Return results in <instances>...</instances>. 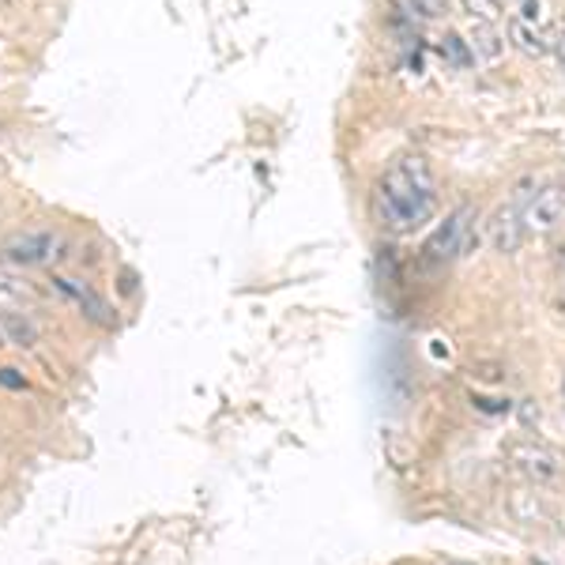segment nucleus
Segmentation results:
<instances>
[{
  "label": "nucleus",
  "instance_id": "f257e3e1",
  "mask_svg": "<svg viewBox=\"0 0 565 565\" xmlns=\"http://www.w3.org/2000/svg\"><path fill=\"white\" fill-rule=\"evenodd\" d=\"M373 208L381 226L392 234H412L422 223H430L438 211V177H433L430 162L422 155H404L392 162L377 182Z\"/></svg>",
  "mask_w": 565,
  "mask_h": 565
},
{
  "label": "nucleus",
  "instance_id": "f03ea898",
  "mask_svg": "<svg viewBox=\"0 0 565 565\" xmlns=\"http://www.w3.org/2000/svg\"><path fill=\"white\" fill-rule=\"evenodd\" d=\"M505 460H509L513 471L524 475L531 487H551V482H558L565 471L562 456L536 438H513L509 445H505Z\"/></svg>",
  "mask_w": 565,
  "mask_h": 565
},
{
  "label": "nucleus",
  "instance_id": "7ed1b4c3",
  "mask_svg": "<svg viewBox=\"0 0 565 565\" xmlns=\"http://www.w3.org/2000/svg\"><path fill=\"white\" fill-rule=\"evenodd\" d=\"M524 204H528V193H524V185L513 193L509 204H502V208H494V216L487 219V242L494 253H502V257H509V253H517L524 245Z\"/></svg>",
  "mask_w": 565,
  "mask_h": 565
},
{
  "label": "nucleus",
  "instance_id": "20e7f679",
  "mask_svg": "<svg viewBox=\"0 0 565 565\" xmlns=\"http://www.w3.org/2000/svg\"><path fill=\"white\" fill-rule=\"evenodd\" d=\"M471 219H475L471 208H456L438 231L426 237V245H422L426 265H449V260L460 257L464 245H468V234H471Z\"/></svg>",
  "mask_w": 565,
  "mask_h": 565
},
{
  "label": "nucleus",
  "instance_id": "39448f33",
  "mask_svg": "<svg viewBox=\"0 0 565 565\" xmlns=\"http://www.w3.org/2000/svg\"><path fill=\"white\" fill-rule=\"evenodd\" d=\"M565 223V185H543L524 204V231L528 234H551Z\"/></svg>",
  "mask_w": 565,
  "mask_h": 565
},
{
  "label": "nucleus",
  "instance_id": "423d86ee",
  "mask_svg": "<svg viewBox=\"0 0 565 565\" xmlns=\"http://www.w3.org/2000/svg\"><path fill=\"white\" fill-rule=\"evenodd\" d=\"M57 245H61V237L53 231H23V234H12L4 245H0V253H4L8 265H23V268H35V265H46V260L57 257Z\"/></svg>",
  "mask_w": 565,
  "mask_h": 565
},
{
  "label": "nucleus",
  "instance_id": "0eeeda50",
  "mask_svg": "<svg viewBox=\"0 0 565 565\" xmlns=\"http://www.w3.org/2000/svg\"><path fill=\"white\" fill-rule=\"evenodd\" d=\"M57 291H61V294H69V298L76 302V306L84 309V314L91 317L95 324H113L110 306H106V302L98 298V294H95L87 283H79V280H69V275H61V280H57Z\"/></svg>",
  "mask_w": 565,
  "mask_h": 565
},
{
  "label": "nucleus",
  "instance_id": "6e6552de",
  "mask_svg": "<svg viewBox=\"0 0 565 565\" xmlns=\"http://www.w3.org/2000/svg\"><path fill=\"white\" fill-rule=\"evenodd\" d=\"M509 42L517 46L524 57L551 53V35H546L543 27H536V23H524L520 15H513L509 20Z\"/></svg>",
  "mask_w": 565,
  "mask_h": 565
},
{
  "label": "nucleus",
  "instance_id": "1a4fd4ad",
  "mask_svg": "<svg viewBox=\"0 0 565 565\" xmlns=\"http://www.w3.org/2000/svg\"><path fill=\"white\" fill-rule=\"evenodd\" d=\"M471 57L475 61H498V57L505 53V42L498 38L494 23H471Z\"/></svg>",
  "mask_w": 565,
  "mask_h": 565
},
{
  "label": "nucleus",
  "instance_id": "9d476101",
  "mask_svg": "<svg viewBox=\"0 0 565 565\" xmlns=\"http://www.w3.org/2000/svg\"><path fill=\"white\" fill-rule=\"evenodd\" d=\"M0 335H4L12 347H35L38 324L27 314H0Z\"/></svg>",
  "mask_w": 565,
  "mask_h": 565
},
{
  "label": "nucleus",
  "instance_id": "9b49d317",
  "mask_svg": "<svg viewBox=\"0 0 565 565\" xmlns=\"http://www.w3.org/2000/svg\"><path fill=\"white\" fill-rule=\"evenodd\" d=\"M509 509L520 524H536L539 517H546V509H543V502H539L536 490H517V494L509 498Z\"/></svg>",
  "mask_w": 565,
  "mask_h": 565
},
{
  "label": "nucleus",
  "instance_id": "f8f14e48",
  "mask_svg": "<svg viewBox=\"0 0 565 565\" xmlns=\"http://www.w3.org/2000/svg\"><path fill=\"white\" fill-rule=\"evenodd\" d=\"M0 314H27V286L0 280Z\"/></svg>",
  "mask_w": 565,
  "mask_h": 565
},
{
  "label": "nucleus",
  "instance_id": "ddd939ff",
  "mask_svg": "<svg viewBox=\"0 0 565 565\" xmlns=\"http://www.w3.org/2000/svg\"><path fill=\"white\" fill-rule=\"evenodd\" d=\"M502 4L505 0H464V8L471 12L475 23H498L502 20Z\"/></svg>",
  "mask_w": 565,
  "mask_h": 565
},
{
  "label": "nucleus",
  "instance_id": "4468645a",
  "mask_svg": "<svg viewBox=\"0 0 565 565\" xmlns=\"http://www.w3.org/2000/svg\"><path fill=\"white\" fill-rule=\"evenodd\" d=\"M520 20L524 23H536V27H543V0H520Z\"/></svg>",
  "mask_w": 565,
  "mask_h": 565
},
{
  "label": "nucleus",
  "instance_id": "2eb2a0df",
  "mask_svg": "<svg viewBox=\"0 0 565 565\" xmlns=\"http://www.w3.org/2000/svg\"><path fill=\"white\" fill-rule=\"evenodd\" d=\"M415 8H419V15H426V20H441L449 12V0H415Z\"/></svg>",
  "mask_w": 565,
  "mask_h": 565
},
{
  "label": "nucleus",
  "instance_id": "dca6fc26",
  "mask_svg": "<svg viewBox=\"0 0 565 565\" xmlns=\"http://www.w3.org/2000/svg\"><path fill=\"white\" fill-rule=\"evenodd\" d=\"M445 49H449V57H453L456 64H468V61H475V57L468 53V49H464V42L456 35H449L445 38Z\"/></svg>",
  "mask_w": 565,
  "mask_h": 565
},
{
  "label": "nucleus",
  "instance_id": "f3484780",
  "mask_svg": "<svg viewBox=\"0 0 565 565\" xmlns=\"http://www.w3.org/2000/svg\"><path fill=\"white\" fill-rule=\"evenodd\" d=\"M551 49L558 53V69H562V79H565V20H562L558 35H551Z\"/></svg>",
  "mask_w": 565,
  "mask_h": 565
},
{
  "label": "nucleus",
  "instance_id": "a211bd4d",
  "mask_svg": "<svg viewBox=\"0 0 565 565\" xmlns=\"http://www.w3.org/2000/svg\"><path fill=\"white\" fill-rule=\"evenodd\" d=\"M554 268H558V275L565 280V245H558V249H554Z\"/></svg>",
  "mask_w": 565,
  "mask_h": 565
},
{
  "label": "nucleus",
  "instance_id": "6ab92c4d",
  "mask_svg": "<svg viewBox=\"0 0 565 565\" xmlns=\"http://www.w3.org/2000/svg\"><path fill=\"white\" fill-rule=\"evenodd\" d=\"M0 381H4L8 389H15V384H23L20 377H15V370H4V373H0Z\"/></svg>",
  "mask_w": 565,
  "mask_h": 565
},
{
  "label": "nucleus",
  "instance_id": "aec40b11",
  "mask_svg": "<svg viewBox=\"0 0 565 565\" xmlns=\"http://www.w3.org/2000/svg\"><path fill=\"white\" fill-rule=\"evenodd\" d=\"M562 407H565V373H562Z\"/></svg>",
  "mask_w": 565,
  "mask_h": 565
},
{
  "label": "nucleus",
  "instance_id": "412c9836",
  "mask_svg": "<svg viewBox=\"0 0 565 565\" xmlns=\"http://www.w3.org/2000/svg\"><path fill=\"white\" fill-rule=\"evenodd\" d=\"M449 565H468V562H449Z\"/></svg>",
  "mask_w": 565,
  "mask_h": 565
},
{
  "label": "nucleus",
  "instance_id": "4be33fe9",
  "mask_svg": "<svg viewBox=\"0 0 565 565\" xmlns=\"http://www.w3.org/2000/svg\"><path fill=\"white\" fill-rule=\"evenodd\" d=\"M4 343H8V340H4V335H0V347H4Z\"/></svg>",
  "mask_w": 565,
  "mask_h": 565
}]
</instances>
